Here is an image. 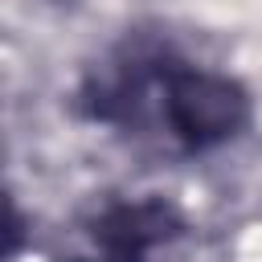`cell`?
Segmentation results:
<instances>
[{
  "label": "cell",
  "mask_w": 262,
  "mask_h": 262,
  "mask_svg": "<svg viewBox=\"0 0 262 262\" xmlns=\"http://www.w3.org/2000/svg\"><path fill=\"white\" fill-rule=\"evenodd\" d=\"M70 111L164 160L217 156L242 143L258 119L254 90L233 70L209 66L156 33H131L90 61Z\"/></svg>",
  "instance_id": "1"
},
{
  "label": "cell",
  "mask_w": 262,
  "mask_h": 262,
  "mask_svg": "<svg viewBox=\"0 0 262 262\" xmlns=\"http://www.w3.org/2000/svg\"><path fill=\"white\" fill-rule=\"evenodd\" d=\"M184 233L188 217L164 192L106 196L78 217V250L66 262H156Z\"/></svg>",
  "instance_id": "2"
}]
</instances>
